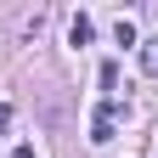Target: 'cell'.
Masks as SVG:
<instances>
[{
  "label": "cell",
  "mask_w": 158,
  "mask_h": 158,
  "mask_svg": "<svg viewBox=\"0 0 158 158\" xmlns=\"http://www.w3.org/2000/svg\"><path fill=\"white\" fill-rule=\"evenodd\" d=\"M113 113H118L113 102L96 107V118H90V141H96V147H107V141H113Z\"/></svg>",
  "instance_id": "cell-1"
},
{
  "label": "cell",
  "mask_w": 158,
  "mask_h": 158,
  "mask_svg": "<svg viewBox=\"0 0 158 158\" xmlns=\"http://www.w3.org/2000/svg\"><path fill=\"white\" fill-rule=\"evenodd\" d=\"M68 40H73V45H90V40H96V23H90L85 11H79L73 23H68Z\"/></svg>",
  "instance_id": "cell-2"
},
{
  "label": "cell",
  "mask_w": 158,
  "mask_h": 158,
  "mask_svg": "<svg viewBox=\"0 0 158 158\" xmlns=\"http://www.w3.org/2000/svg\"><path fill=\"white\" fill-rule=\"evenodd\" d=\"M113 40H118V45H135V23H130V17H118V23H113Z\"/></svg>",
  "instance_id": "cell-3"
},
{
  "label": "cell",
  "mask_w": 158,
  "mask_h": 158,
  "mask_svg": "<svg viewBox=\"0 0 158 158\" xmlns=\"http://www.w3.org/2000/svg\"><path fill=\"white\" fill-rule=\"evenodd\" d=\"M141 68L158 79V40H147V45H141Z\"/></svg>",
  "instance_id": "cell-4"
},
{
  "label": "cell",
  "mask_w": 158,
  "mask_h": 158,
  "mask_svg": "<svg viewBox=\"0 0 158 158\" xmlns=\"http://www.w3.org/2000/svg\"><path fill=\"white\" fill-rule=\"evenodd\" d=\"M102 90H118V62H102Z\"/></svg>",
  "instance_id": "cell-5"
},
{
  "label": "cell",
  "mask_w": 158,
  "mask_h": 158,
  "mask_svg": "<svg viewBox=\"0 0 158 158\" xmlns=\"http://www.w3.org/2000/svg\"><path fill=\"white\" fill-rule=\"evenodd\" d=\"M6 130H11V107L0 102V135H6Z\"/></svg>",
  "instance_id": "cell-6"
},
{
  "label": "cell",
  "mask_w": 158,
  "mask_h": 158,
  "mask_svg": "<svg viewBox=\"0 0 158 158\" xmlns=\"http://www.w3.org/2000/svg\"><path fill=\"white\" fill-rule=\"evenodd\" d=\"M11 158H34V147H11Z\"/></svg>",
  "instance_id": "cell-7"
}]
</instances>
